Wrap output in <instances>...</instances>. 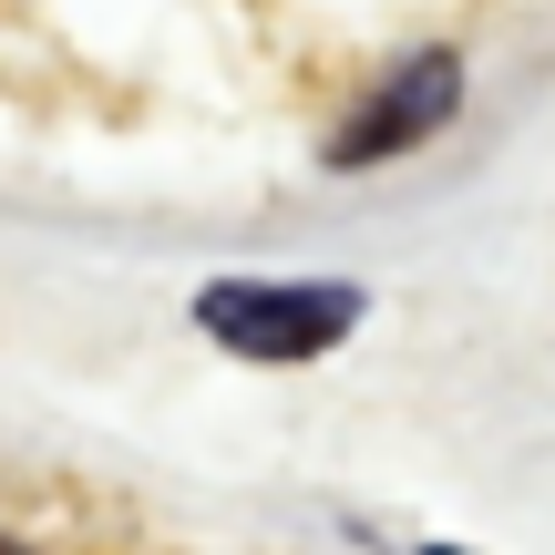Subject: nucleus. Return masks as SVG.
<instances>
[{
  "label": "nucleus",
  "mask_w": 555,
  "mask_h": 555,
  "mask_svg": "<svg viewBox=\"0 0 555 555\" xmlns=\"http://www.w3.org/2000/svg\"><path fill=\"white\" fill-rule=\"evenodd\" d=\"M196 330L237 360H319L360 330V288H339V278H217L196 298Z\"/></svg>",
  "instance_id": "f257e3e1"
},
{
  "label": "nucleus",
  "mask_w": 555,
  "mask_h": 555,
  "mask_svg": "<svg viewBox=\"0 0 555 555\" xmlns=\"http://www.w3.org/2000/svg\"><path fill=\"white\" fill-rule=\"evenodd\" d=\"M453 103H463V62H453V52L401 62V73H391V93H380L371 114H350V124H339L330 165H380V155H412L433 124H453Z\"/></svg>",
  "instance_id": "f03ea898"
},
{
  "label": "nucleus",
  "mask_w": 555,
  "mask_h": 555,
  "mask_svg": "<svg viewBox=\"0 0 555 555\" xmlns=\"http://www.w3.org/2000/svg\"><path fill=\"white\" fill-rule=\"evenodd\" d=\"M422 555H453V545H422Z\"/></svg>",
  "instance_id": "7ed1b4c3"
},
{
  "label": "nucleus",
  "mask_w": 555,
  "mask_h": 555,
  "mask_svg": "<svg viewBox=\"0 0 555 555\" xmlns=\"http://www.w3.org/2000/svg\"><path fill=\"white\" fill-rule=\"evenodd\" d=\"M0 555H31V545H0Z\"/></svg>",
  "instance_id": "20e7f679"
}]
</instances>
